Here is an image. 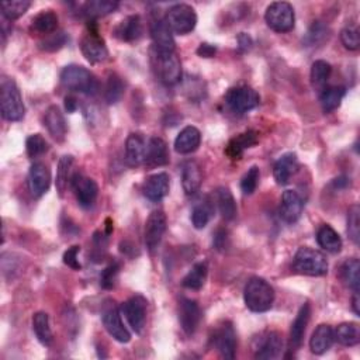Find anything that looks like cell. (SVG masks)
I'll return each instance as SVG.
<instances>
[{"label":"cell","instance_id":"25","mask_svg":"<svg viewBox=\"0 0 360 360\" xmlns=\"http://www.w3.org/2000/svg\"><path fill=\"white\" fill-rule=\"evenodd\" d=\"M258 133L256 131H246V133H242L240 136H237L235 138H233L229 141V144L227 145L225 148V153L227 157L231 158L233 161H238L242 158L245 149H249L252 146H255L256 144H258Z\"/></svg>","mask_w":360,"mask_h":360},{"label":"cell","instance_id":"3","mask_svg":"<svg viewBox=\"0 0 360 360\" xmlns=\"http://www.w3.org/2000/svg\"><path fill=\"white\" fill-rule=\"evenodd\" d=\"M293 269L304 276H324L328 273L326 256L317 249L303 246L294 255Z\"/></svg>","mask_w":360,"mask_h":360},{"label":"cell","instance_id":"18","mask_svg":"<svg viewBox=\"0 0 360 360\" xmlns=\"http://www.w3.org/2000/svg\"><path fill=\"white\" fill-rule=\"evenodd\" d=\"M304 203L300 194L294 190H286L281 194V201H280V217L283 221H286L289 224H293L298 221V218L303 214Z\"/></svg>","mask_w":360,"mask_h":360},{"label":"cell","instance_id":"17","mask_svg":"<svg viewBox=\"0 0 360 360\" xmlns=\"http://www.w3.org/2000/svg\"><path fill=\"white\" fill-rule=\"evenodd\" d=\"M151 37L158 53H173L175 51V40L165 18L158 17L152 20Z\"/></svg>","mask_w":360,"mask_h":360},{"label":"cell","instance_id":"55","mask_svg":"<svg viewBox=\"0 0 360 360\" xmlns=\"http://www.w3.org/2000/svg\"><path fill=\"white\" fill-rule=\"evenodd\" d=\"M238 44H240V49H241V51H248V49H250V47H252V38H250V36H248V34H245V33H241V34L238 36Z\"/></svg>","mask_w":360,"mask_h":360},{"label":"cell","instance_id":"39","mask_svg":"<svg viewBox=\"0 0 360 360\" xmlns=\"http://www.w3.org/2000/svg\"><path fill=\"white\" fill-rule=\"evenodd\" d=\"M335 332V339L344 346H356L360 342V329L356 322H344Z\"/></svg>","mask_w":360,"mask_h":360},{"label":"cell","instance_id":"16","mask_svg":"<svg viewBox=\"0 0 360 360\" xmlns=\"http://www.w3.org/2000/svg\"><path fill=\"white\" fill-rule=\"evenodd\" d=\"M201 320L200 307L194 300L182 298L179 304V322L186 335H193Z\"/></svg>","mask_w":360,"mask_h":360},{"label":"cell","instance_id":"27","mask_svg":"<svg viewBox=\"0 0 360 360\" xmlns=\"http://www.w3.org/2000/svg\"><path fill=\"white\" fill-rule=\"evenodd\" d=\"M310 317H311V305L305 303L301 305L300 311L292 325V331H290V348L292 349L296 350L301 346L305 331H307V325L308 322H310Z\"/></svg>","mask_w":360,"mask_h":360},{"label":"cell","instance_id":"26","mask_svg":"<svg viewBox=\"0 0 360 360\" xmlns=\"http://www.w3.org/2000/svg\"><path fill=\"white\" fill-rule=\"evenodd\" d=\"M200 144H201V134L198 131V128L193 125H188L176 137L175 151L177 153H182V155H188V153L197 151Z\"/></svg>","mask_w":360,"mask_h":360},{"label":"cell","instance_id":"24","mask_svg":"<svg viewBox=\"0 0 360 360\" xmlns=\"http://www.w3.org/2000/svg\"><path fill=\"white\" fill-rule=\"evenodd\" d=\"M44 125L47 127L48 133L57 141H64L68 133V125L58 106H51L47 109L44 114Z\"/></svg>","mask_w":360,"mask_h":360},{"label":"cell","instance_id":"6","mask_svg":"<svg viewBox=\"0 0 360 360\" xmlns=\"http://www.w3.org/2000/svg\"><path fill=\"white\" fill-rule=\"evenodd\" d=\"M165 21L172 33L179 36H186L196 29L197 14L189 5H175L165 16Z\"/></svg>","mask_w":360,"mask_h":360},{"label":"cell","instance_id":"10","mask_svg":"<svg viewBox=\"0 0 360 360\" xmlns=\"http://www.w3.org/2000/svg\"><path fill=\"white\" fill-rule=\"evenodd\" d=\"M81 51L86 61L90 64H101L109 57L106 42L99 36L96 29H90L89 33L82 38Z\"/></svg>","mask_w":360,"mask_h":360},{"label":"cell","instance_id":"12","mask_svg":"<svg viewBox=\"0 0 360 360\" xmlns=\"http://www.w3.org/2000/svg\"><path fill=\"white\" fill-rule=\"evenodd\" d=\"M148 301L142 296L131 297L123 304V313L136 333H141L146 322Z\"/></svg>","mask_w":360,"mask_h":360},{"label":"cell","instance_id":"35","mask_svg":"<svg viewBox=\"0 0 360 360\" xmlns=\"http://www.w3.org/2000/svg\"><path fill=\"white\" fill-rule=\"evenodd\" d=\"M73 164H75V159L72 155H64L60 159L58 169H57V190H58L61 197L66 192L68 186L72 183Z\"/></svg>","mask_w":360,"mask_h":360},{"label":"cell","instance_id":"43","mask_svg":"<svg viewBox=\"0 0 360 360\" xmlns=\"http://www.w3.org/2000/svg\"><path fill=\"white\" fill-rule=\"evenodd\" d=\"M213 216V205L210 203H198L194 205L192 211V222L196 229H203L205 225L209 224L210 218Z\"/></svg>","mask_w":360,"mask_h":360},{"label":"cell","instance_id":"52","mask_svg":"<svg viewBox=\"0 0 360 360\" xmlns=\"http://www.w3.org/2000/svg\"><path fill=\"white\" fill-rule=\"evenodd\" d=\"M79 252H81V246H78V245H75V246L69 248V249L64 253V263H65L66 266H69L70 269H73V270H81V269H82V265H81V262H79V259H78Z\"/></svg>","mask_w":360,"mask_h":360},{"label":"cell","instance_id":"34","mask_svg":"<svg viewBox=\"0 0 360 360\" xmlns=\"http://www.w3.org/2000/svg\"><path fill=\"white\" fill-rule=\"evenodd\" d=\"M207 273L209 268L205 262H198L196 263L190 272L183 277L182 285L183 287L189 290H200L205 285V280H207Z\"/></svg>","mask_w":360,"mask_h":360},{"label":"cell","instance_id":"20","mask_svg":"<svg viewBox=\"0 0 360 360\" xmlns=\"http://www.w3.org/2000/svg\"><path fill=\"white\" fill-rule=\"evenodd\" d=\"M297 170H298L297 155L293 152H289V153H285L283 157H280L277 162L274 164L273 176H274L277 185L285 186L290 183L292 177L297 173Z\"/></svg>","mask_w":360,"mask_h":360},{"label":"cell","instance_id":"38","mask_svg":"<svg viewBox=\"0 0 360 360\" xmlns=\"http://www.w3.org/2000/svg\"><path fill=\"white\" fill-rule=\"evenodd\" d=\"M33 329L36 332V337L37 339L44 345V346H49L53 344V331H51L49 326V317L47 313H37L33 317Z\"/></svg>","mask_w":360,"mask_h":360},{"label":"cell","instance_id":"1","mask_svg":"<svg viewBox=\"0 0 360 360\" xmlns=\"http://www.w3.org/2000/svg\"><path fill=\"white\" fill-rule=\"evenodd\" d=\"M244 300L252 313H266L274 303V290L262 277H252L248 280Z\"/></svg>","mask_w":360,"mask_h":360},{"label":"cell","instance_id":"2","mask_svg":"<svg viewBox=\"0 0 360 360\" xmlns=\"http://www.w3.org/2000/svg\"><path fill=\"white\" fill-rule=\"evenodd\" d=\"M61 83L73 92L93 96L99 92V81L96 76L81 65H68L61 72Z\"/></svg>","mask_w":360,"mask_h":360},{"label":"cell","instance_id":"47","mask_svg":"<svg viewBox=\"0 0 360 360\" xmlns=\"http://www.w3.org/2000/svg\"><path fill=\"white\" fill-rule=\"evenodd\" d=\"M259 177H261V172H259L258 166H252L245 173V176L241 180V190L245 196H249L256 190V188H258V183H259Z\"/></svg>","mask_w":360,"mask_h":360},{"label":"cell","instance_id":"4","mask_svg":"<svg viewBox=\"0 0 360 360\" xmlns=\"http://www.w3.org/2000/svg\"><path fill=\"white\" fill-rule=\"evenodd\" d=\"M0 106L2 117L8 121H20L24 117L25 107L21 93L14 81L3 78L0 85Z\"/></svg>","mask_w":360,"mask_h":360},{"label":"cell","instance_id":"31","mask_svg":"<svg viewBox=\"0 0 360 360\" xmlns=\"http://www.w3.org/2000/svg\"><path fill=\"white\" fill-rule=\"evenodd\" d=\"M317 242L324 250L331 253H338L342 249V240L339 234L328 224L320 227L317 233Z\"/></svg>","mask_w":360,"mask_h":360},{"label":"cell","instance_id":"42","mask_svg":"<svg viewBox=\"0 0 360 360\" xmlns=\"http://www.w3.org/2000/svg\"><path fill=\"white\" fill-rule=\"evenodd\" d=\"M123 94H124V83H123L121 78L118 75L112 73L107 78L106 90H105L106 101L109 103V105H116L117 101H120Z\"/></svg>","mask_w":360,"mask_h":360},{"label":"cell","instance_id":"36","mask_svg":"<svg viewBox=\"0 0 360 360\" xmlns=\"http://www.w3.org/2000/svg\"><path fill=\"white\" fill-rule=\"evenodd\" d=\"M346 94V89L342 86H332L328 89H324V92L320 96L321 107L324 113H331L337 110Z\"/></svg>","mask_w":360,"mask_h":360},{"label":"cell","instance_id":"51","mask_svg":"<svg viewBox=\"0 0 360 360\" xmlns=\"http://www.w3.org/2000/svg\"><path fill=\"white\" fill-rule=\"evenodd\" d=\"M66 42V36L65 33H58V34H51L48 36L47 40H44L41 42V48L45 51H57L60 48H62Z\"/></svg>","mask_w":360,"mask_h":360},{"label":"cell","instance_id":"29","mask_svg":"<svg viewBox=\"0 0 360 360\" xmlns=\"http://www.w3.org/2000/svg\"><path fill=\"white\" fill-rule=\"evenodd\" d=\"M142 21L140 16H128L124 18L114 30V36L125 42H133L142 36Z\"/></svg>","mask_w":360,"mask_h":360},{"label":"cell","instance_id":"7","mask_svg":"<svg viewBox=\"0 0 360 360\" xmlns=\"http://www.w3.org/2000/svg\"><path fill=\"white\" fill-rule=\"evenodd\" d=\"M225 103L231 112L241 116L258 107L261 96L249 86H237L227 92Z\"/></svg>","mask_w":360,"mask_h":360},{"label":"cell","instance_id":"54","mask_svg":"<svg viewBox=\"0 0 360 360\" xmlns=\"http://www.w3.org/2000/svg\"><path fill=\"white\" fill-rule=\"evenodd\" d=\"M225 241H227V233L224 229H218L217 234L214 237V245L217 249H224L225 248Z\"/></svg>","mask_w":360,"mask_h":360},{"label":"cell","instance_id":"19","mask_svg":"<svg viewBox=\"0 0 360 360\" xmlns=\"http://www.w3.org/2000/svg\"><path fill=\"white\" fill-rule=\"evenodd\" d=\"M51 186V170L42 162H36L29 172V189L34 197H41Z\"/></svg>","mask_w":360,"mask_h":360},{"label":"cell","instance_id":"32","mask_svg":"<svg viewBox=\"0 0 360 360\" xmlns=\"http://www.w3.org/2000/svg\"><path fill=\"white\" fill-rule=\"evenodd\" d=\"M118 8V2L113 0H92L81 8V14L88 18H97L113 13Z\"/></svg>","mask_w":360,"mask_h":360},{"label":"cell","instance_id":"30","mask_svg":"<svg viewBox=\"0 0 360 360\" xmlns=\"http://www.w3.org/2000/svg\"><path fill=\"white\" fill-rule=\"evenodd\" d=\"M333 342H335V332H333L329 325L321 324L313 332V337L310 339V349L314 355H322L332 348Z\"/></svg>","mask_w":360,"mask_h":360},{"label":"cell","instance_id":"49","mask_svg":"<svg viewBox=\"0 0 360 360\" xmlns=\"http://www.w3.org/2000/svg\"><path fill=\"white\" fill-rule=\"evenodd\" d=\"M118 270H120V265L117 262L109 265L105 270L101 272L100 276V285L103 289H113L116 285V280L118 276Z\"/></svg>","mask_w":360,"mask_h":360},{"label":"cell","instance_id":"37","mask_svg":"<svg viewBox=\"0 0 360 360\" xmlns=\"http://www.w3.org/2000/svg\"><path fill=\"white\" fill-rule=\"evenodd\" d=\"M218 210L224 220L231 221L237 217V203L235 198L227 188H220L217 190Z\"/></svg>","mask_w":360,"mask_h":360},{"label":"cell","instance_id":"11","mask_svg":"<svg viewBox=\"0 0 360 360\" xmlns=\"http://www.w3.org/2000/svg\"><path fill=\"white\" fill-rule=\"evenodd\" d=\"M101 321H103V325H105L106 331L117 342L128 344L131 341L130 332H128V329L124 326L118 308L114 304H109L105 308V311H103V314H101Z\"/></svg>","mask_w":360,"mask_h":360},{"label":"cell","instance_id":"9","mask_svg":"<svg viewBox=\"0 0 360 360\" xmlns=\"http://www.w3.org/2000/svg\"><path fill=\"white\" fill-rule=\"evenodd\" d=\"M157 69L161 81L168 86H173L182 79V64L175 51L173 53L157 51Z\"/></svg>","mask_w":360,"mask_h":360},{"label":"cell","instance_id":"53","mask_svg":"<svg viewBox=\"0 0 360 360\" xmlns=\"http://www.w3.org/2000/svg\"><path fill=\"white\" fill-rule=\"evenodd\" d=\"M216 53H217V48L211 44H207V42L200 44V47L197 48V54L201 58H211L216 55Z\"/></svg>","mask_w":360,"mask_h":360},{"label":"cell","instance_id":"5","mask_svg":"<svg viewBox=\"0 0 360 360\" xmlns=\"http://www.w3.org/2000/svg\"><path fill=\"white\" fill-rule=\"evenodd\" d=\"M265 20L273 31L289 33L294 29L296 24L294 8L287 2H274L268 6Z\"/></svg>","mask_w":360,"mask_h":360},{"label":"cell","instance_id":"50","mask_svg":"<svg viewBox=\"0 0 360 360\" xmlns=\"http://www.w3.org/2000/svg\"><path fill=\"white\" fill-rule=\"evenodd\" d=\"M341 41L346 49L356 51L360 47V37L359 30L355 27H346L341 33Z\"/></svg>","mask_w":360,"mask_h":360},{"label":"cell","instance_id":"57","mask_svg":"<svg viewBox=\"0 0 360 360\" xmlns=\"http://www.w3.org/2000/svg\"><path fill=\"white\" fill-rule=\"evenodd\" d=\"M352 307L356 316H360V308H359V292H353V298H352Z\"/></svg>","mask_w":360,"mask_h":360},{"label":"cell","instance_id":"46","mask_svg":"<svg viewBox=\"0 0 360 360\" xmlns=\"http://www.w3.org/2000/svg\"><path fill=\"white\" fill-rule=\"evenodd\" d=\"M348 234L350 237V240L359 245V240H360V209L357 204H353L352 207L349 209L348 213Z\"/></svg>","mask_w":360,"mask_h":360},{"label":"cell","instance_id":"40","mask_svg":"<svg viewBox=\"0 0 360 360\" xmlns=\"http://www.w3.org/2000/svg\"><path fill=\"white\" fill-rule=\"evenodd\" d=\"M341 277L345 285L353 292H359L360 286V263L357 259H348L341 266Z\"/></svg>","mask_w":360,"mask_h":360},{"label":"cell","instance_id":"22","mask_svg":"<svg viewBox=\"0 0 360 360\" xmlns=\"http://www.w3.org/2000/svg\"><path fill=\"white\" fill-rule=\"evenodd\" d=\"M146 144L148 141L140 133H133L128 136L125 141V158L128 165L140 166L141 164L145 162Z\"/></svg>","mask_w":360,"mask_h":360},{"label":"cell","instance_id":"45","mask_svg":"<svg viewBox=\"0 0 360 360\" xmlns=\"http://www.w3.org/2000/svg\"><path fill=\"white\" fill-rule=\"evenodd\" d=\"M25 149H27V155L30 158H37L44 155L48 151V142L40 134H33L25 141Z\"/></svg>","mask_w":360,"mask_h":360},{"label":"cell","instance_id":"14","mask_svg":"<svg viewBox=\"0 0 360 360\" xmlns=\"http://www.w3.org/2000/svg\"><path fill=\"white\" fill-rule=\"evenodd\" d=\"M283 349H285L283 337L279 332L270 331L258 339V345L255 346V357L261 360H274L280 357Z\"/></svg>","mask_w":360,"mask_h":360},{"label":"cell","instance_id":"8","mask_svg":"<svg viewBox=\"0 0 360 360\" xmlns=\"http://www.w3.org/2000/svg\"><path fill=\"white\" fill-rule=\"evenodd\" d=\"M166 225L168 220L162 210L152 211L146 220L145 224V245L151 253H155L158 246L161 245V241L166 233Z\"/></svg>","mask_w":360,"mask_h":360},{"label":"cell","instance_id":"15","mask_svg":"<svg viewBox=\"0 0 360 360\" xmlns=\"http://www.w3.org/2000/svg\"><path fill=\"white\" fill-rule=\"evenodd\" d=\"M214 346L224 359H234L237 352V333L231 322H224L214 332Z\"/></svg>","mask_w":360,"mask_h":360},{"label":"cell","instance_id":"33","mask_svg":"<svg viewBox=\"0 0 360 360\" xmlns=\"http://www.w3.org/2000/svg\"><path fill=\"white\" fill-rule=\"evenodd\" d=\"M57 27H58V16L51 10L41 12L33 18V23H31V30L42 36L54 34Z\"/></svg>","mask_w":360,"mask_h":360},{"label":"cell","instance_id":"44","mask_svg":"<svg viewBox=\"0 0 360 360\" xmlns=\"http://www.w3.org/2000/svg\"><path fill=\"white\" fill-rule=\"evenodd\" d=\"M332 72L331 65L326 61L318 60L311 66V82L316 88H324L329 79Z\"/></svg>","mask_w":360,"mask_h":360},{"label":"cell","instance_id":"56","mask_svg":"<svg viewBox=\"0 0 360 360\" xmlns=\"http://www.w3.org/2000/svg\"><path fill=\"white\" fill-rule=\"evenodd\" d=\"M65 107H66V112L68 113H73L76 110V107H78V103H76V99L75 97H65Z\"/></svg>","mask_w":360,"mask_h":360},{"label":"cell","instance_id":"13","mask_svg":"<svg viewBox=\"0 0 360 360\" xmlns=\"http://www.w3.org/2000/svg\"><path fill=\"white\" fill-rule=\"evenodd\" d=\"M72 188L76 200L83 209H90L96 203L99 194V186L93 179L86 177L83 175H73Z\"/></svg>","mask_w":360,"mask_h":360},{"label":"cell","instance_id":"28","mask_svg":"<svg viewBox=\"0 0 360 360\" xmlns=\"http://www.w3.org/2000/svg\"><path fill=\"white\" fill-rule=\"evenodd\" d=\"M203 183L201 168L194 161H188L182 165V186L188 196H193L200 190Z\"/></svg>","mask_w":360,"mask_h":360},{"label":"cell","instance_id":"48","mask_svg":"<svg viewBox=\"0 0 360 360\" xmlns=\"http://www.w3.org/2000/svg\"><path fill=\"white\" fill-rule=\"evenodd\" d=\"M328 37V27L324 25L321 21H316L311 29L308 30L307 36H305V44L308 45H316L321 41H324Z\"/></svg>","mask_w":360,"mask_h":360},{"label":"cell","instance_id":"21","mask_svg":"<svg viewBox=\"0 0 360 360\" xmlns=\"http://www.w3.org/2000/svg\"><path fill=\"white\" fill-rule=\"evenodd\" d=\"M149 168L165 166L169 164V151L166 142L159 137H151L146 144L145 162Z\"/></svg>","mask_w":360,"mask_h":360},{"label":"cell","instance_id":"41","mask_svg":"<svg viewBox=\"0 0 360 360\" xmlns=\"http://www.w3.org/2000/svg\"><path fill=\"white\" fill-rule=\"evenodd\" d=\"M30 6L31 2H29V0H12V2H3L0 5V9H2V14L6 20L13 21L20 18L30 9Z\"/></svg>","mask_w":360,"mask_h":360},{"label":"cell","instance_id":"23","mask_svg":"<svg viewBox=\"0 0 360 360\" xmlns=\"http://www.w3.org/2000/svg\"><path fill=\"white\" fill-rule=\"evenodd\" d=\"M169 176L166 173H157L149 176L144 183V194L151 201H161L165 198L170 189Z\"/></svg>","mask_w":360,"mask_h":360}]
</instances>
